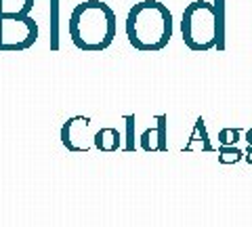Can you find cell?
Returning <instances> with one entry per match:
<instances>
[{"mask_svg": "<svg viewBox=\"0 0 252 227\" xmlns=\"http://www.w3.org/2000/svg\"><path fill=\"white\" fill-rule=\"evenodd\" d=\"M126 34L130 44L139 51H158L170 40L172 15L166 6L156 0L141 2L128 13Z\"/></svg>", "mask_w": 252, "mask_h": 227, "instance_id": "obj_1", "label": "cell"}, {"mask_svg": "<svg viewBox=\"0 0 252 227\" xmlns=\"http://www.w3.org/2000/svg\"><path fill=\"white\" fill-rule=\"evenodd\" d=\"M215 26H217V46L225 49V0L215 2Z\"/></svg>", "mask_w": 252, "mask_h": 227, "instance_id": "obj_2", "label": "cell"}, {"mask_svg": "<svg viewBox=\"0 0 252 227\" xmlns=\"http://www.w3.org/2000/svg\"><path fill=\"white\" fill-rule=\"evenodd\" d=\"M53 40H51V46L57 49V0H53Z\"/></svg>", "mask_w": 252, "mask_h": 227, "instance_id": "obj_3", "label": "cell"}, {"mask_svg": "<svg viewBox=\"0 0 252 227\" xmlns=\"http://www.w3.org/2000/svg\"><path fill=\"white\" fill-rule=\"evenodd\" d=\"M238 158H240V152L238 150H227V147H225V150L220 152V160H223V162H233V160H238Z\"/></svg>", "mask_w": 252, "mask_h": 227, "instance_id": "obj_4", "label": "cell"}, {"mask_svg": "<svg viewBox=\"0 0 252 227\" xmlns=\"http://www.w3.org/2000/svg\"><path fill=\"white\" fill-rule=\"evenodd\" d=\"M248 141H250V145H252V130L248 132Z\"/></svg>", "mask_w": 252, "mask_h": 227, "instance_id": "obj_5", "label": "cell"}]
</instances>
